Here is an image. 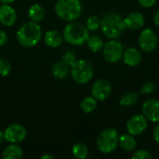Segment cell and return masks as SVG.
<instances>
[{
	"instance_id": "6da1fadb",
	"label": "cell",
	"mask_w": 159,
	"mask_h": 159,
	"mask_svg": "<svg viewBox=\"0 0 159 159\" xmlns=\"http://www.w3.org/2000/svg\"><path fill=\"white\" fill-rule=\"evenodd\" d=\"M100 28L103 35L109 39L120 37L127 29L124 18L119 13L114 11L108 12L102 16Z\"/></svg>"
},
{
	"instance_id": "7a4b0ae2",
	"label": "cell",
	"mask_w": 159,
	"mask_h": 159,
	"mask_svg": "<svg viewBox=\"0 0 159 159\" xmlns=\"http://www.w3.org/2000/svg\"><path fill=\"white\" fill-rule=\"evenodd\" d=\"M17 40L23 48L36 46L42 37V29L35 21H28L22 24L17 31Z\"/></svg>"
},
{
	"instance_id": "3957f363",
	"label": "cell",
	"mask_w": 159,
	"mask_h": 159,
	"mask_svg": "<svg viewBox=\"0 0 159 159\" xmlns=\"http://www.w3.org/2000/svg\"><path fill=\"white\" fill-rule=\"evenodd\" d=\"M57 16L65 21L76 20L82 13V4L80 0H58L55 4Z\"/></svg>"
},
{
	"instance_id": "277c9868",
	"label": "cell",
	"mask_w": 159,
	"mask_h": 159,
	"mask_svg": "<svg viewBox=\"0 0 159 159\" xmlns=\"http://www.w3.org/2000/svg\"><path fill=\"white\" fill-rule=\"evenodd\" d=\"M63 39L73 46H81L85 44L89 36V30L82 23L70 21L65 25L62 32Z\"/></svg>"
},
{
	"instance_id": "5b68a950",
	"label": "cell",
	"mask_w": 159,
	"mask_h": 159,
	"mask_svg": "<svg viewBox=\"0 0 159 159\" xmlns=\"http://www.w3.org/2000/svg\"><path fill=\"white\" fill-rule=\"evenodd\" d=\"M118 139L119 135L116 129L113 128L104 129L99 133L97 137V148L102 154H112L118 146Z\"/></svg>"
},
{
	"instance_id": "8992f818",
	"label": "cell",
	"mask_w": 159,
	"mask_h": 159,
	"mask_svg": "<svg viewBox=\"0 0 159 159\" xmlns=\"http://www.w3.org/2000/svg\"><path fill=\"white\" fill-rule=\"evenodd\" d=\"M70 73L75 83L85 85L92 79L94 70L89 61L86 60H76L70 67Z\"/></svg>"
},
{
	"instance_id": "52a82bcc",
	"label": "cell",
	"mask_w": 159,
	"mask_h": 159,
	"mask_svg": "<svg viewBox=\"0 0 159 159\" xmlns=\"http://www.w3.org/2000/svg\"><path fill=\"white\" fill-rule=\"evenodd\" d=\"M102 56L104 60L110 63L118 62L124 53V47L123 44L116 39H111L107 41L102 48Z\"/></svg>"
},
{
	"instance_id": "ba28073f",
	"label": "cell",
	"mask_w": 159,
	"mask_h": 159,
	"mask_svg": "<svg viewBox=\"0 0 159 159\" xmlns=\"http://www.w3.org/2000/svg\"><path fill=\"white\" fill-rule=\"evenodd\" d=\"M138 43L142 50L149 53L157 48L158 45V38L156 32L153 29L145 28L140 33Z\"/></svg>"
},
{
	"instance_id": "9c48e42d",
	"label": "cell",
	"mask_w": 159,
	"mask_h": 159,
	"mask_svg": "<svg viewBox=\"0 0 159 159\" xmlns=\"http://www.w3.org/2000/svg\"><path fill=\"white\" fill-rule=\"evenodd\" d=\"M26 136L27 130L20 124H11L4 131L5 141L9 143H20L25 140Z\"/></svg>"
},
{
	"instance_id": "30bf717a",
	"label": "cell",
	"mask_w": 159,
	"mask_h": 159,
	"mask_svg": "<svg viewBox=\"0 0 159 159\" xmlns=\"http://www.w3.org/2000/svg\"><path fill=\"white\" fill-rule=\"evenodd\" d=\"M148 126V120L142 115L132 116L126 124V129L129 134L132 136H139L143 134Z\"/></svg>"
},
{
	"instance_id": "8fae6325",
	"label": "cell",
	"mask_w": 159,
	"mask_h": 159,
	"mask_svg": "<svg viewBox=\"0 0 159 159\" xmlns=\"http://www.w3.org/2000/svg\"><path fill=\"white\" fill-rule=\"evenodd\" d=\"M112 90L113 88L111 83L107 79L102 78V79H98L92 85L91 94L97 101L103 102L111 95Z\"/></svg>"
},
{
	"instance_id": "7c38bea8",
	"label": "cell",
	"mask_w": 159,
	"mask_h": 159,
	"mask_svg": "<svg viewBox=\"0 0 159 159\" xmlns=\"http://www.w3.org/2000/svg\"><path fill=\"white\" fill-rule=\"evenodd\" d=\"M142 112L148 121L153 123H159V100H146L142 105Z\"/></svg>"
},
{
	"instance_id": "4fadbf2b",
	"label": "cell",
	"mask_w": 159,
	"mask_h": 159,
	"mask_svg": "<svg viewBox=\"0 0 159 159\" xmlns=\"http://www.w3.org/2000/svg\"><path fill=\"white\" fill-rule=\"evenodd\" d=\"M17 20L16 10L7 4H2L0 6V23L4 26L10 27L14 25Z\"/></svg>"
},
{
	"instance_id": "5bb4252c",
	"label": "cell",
	"mask_w": 159,
	"mask_h": 159,
	"mask_svg": "<svg viewBox=\"0 0 159 159\" xmlns=\"http://www.w3.org/2000/svg\"><path fill=\"white\" fill-rule=\"evenodd\" d=\"M126 27L129 30H139L141 29L144 23H145V19L144 16L138 11H134L129 13L127 17L124 18Z\"/></svg>"
},
{
	"instance_id": "9a60e30c",
	"label": "cell",
	"mask_w": 159,
	"mask_h": 159,
	"mask_svg": "<svg viewBox=\"0 0 159 159\" xmlns=\"http://www.w3.org/2000/svg\"><path fill=\"white\" fill-rule=\"evenodd\" d=\"M125 64L130 67H136L142 62V54L135 48H129L124 50L122 57Z\"/></svg>"
},
{
	"instance_id": "2e32d148",
	"label": "cell",
	"mask_w": 159,
	"mask_h": 159,
	"mask_svg": "<svg viewBox=\"0 0 159 159\" xmlns=\"http://www.w3.org/2000/svg\"><path fill=\"white\" fill-rule=\"evenodd\" d=\"M44 41L45 44L52 48H59L64 41L63 35L61 32L58 30H49L45 33L44 36Z\"/></svg>"
},
{
	"instance_id": "e0dca14e",
	"label": "cell",
	"mask_w": 159,
	"mask_h": 159,
	"mask_svg": "<svg viewBox=\"0 0 159 159\" xmlns=\"http://www.w3.org/2000/svg\"><path fill=\"white\" fill-rule=\"evenodd\" d=\"M118 146L125 152H133L137 147V141L135 136L130 134H122L119 135Z\"/></svg>"
},
{
	"instance_id": "ac0fdd59",
	"label": "cell",
	"mask_w": 159,
	"mask_h": 159,
	"mask_svg": "<svg viewBox=\"0 0 159 159\" xmlns=\"http://www.w3.org/2000/svg\"><path fill=\"white\" fill-rule=\"evenodd\" d=\"M23 157V151L17 143H10L3 151L4 159H20Z\"/></svg>"
},
{
	"instance_id": "d6986e66",
	"label": "cell",
	"mask_w": 159,
	"mask_h": 159,
	"mask_svg": "<svg viewBox=\"0 0 159 159\" xmlns=\"http://www.w3.org/2000/svg\"><path fill=\"white\" fill-rule=\"evenodd\" d=\"M70 73V66L65 64L62 61H56L52 66V75L57 79H64Z\"/></svg>"
},
{
	"instance_id": "ffe728a7",
	"label": "cell",
	"mask_w": 159,
	"mask_h": 159,
	"mask_svg": "<svg viewBox=\"0 0 159 159\" xmlns=\"http://www.w3.org/2000/svg\"><path fill=\"white\" fill-rule=\"evenodd\" d=\"M28 16L31 20L38 22L41 21L45 17V9L39 4H34L29 7Z\"/></svg>"
},
{
	"instance_id": "44dd1931",
	"label": "cell",
	"mask_w": 159,
	"mask_h": 159,
	"mask_svg": "<svg viewBox=\"0 0 159 159\" xmlns=\"http://www.w3.org/2000/svg\"><path fill=\"white\" fill-rule=\"evenodd\" d=\"M86 43H87L89 49L91 50L92 52H98V51L102 50L103 48V45H104L102 38L97 34H93V35L89 36Z\"/></svg>"
},
{
	"instance_id": "7402d4cb",
	"label": "cell",
	"mask_w": 159,
	"mask_h": 159,
	"mask_svg": "<svg viewBox=\"0 0 159 159\" xmlns=\"http://www.w3.org/2000/svg\"><path fill=\"white\" fill-rule=\"evenodd\" d=\"M139 97H140V93H137L135 91H129L121 97L119 101V104L124 107L135 105L139 101Z\"/></svg>"
},
{
	"instance_id": "603a6c76",
	"label": "cell",
	"mask_w": 159,
	"mask_h": 159,
	"mask_svg": "<svg viewBox=\"0 0 159 159\" xmlns=\"http://www.w3.org/2000/svg\"><path fill=\"white\" fill-rule=\"evenodd\" d=\"M72 154L73 156L77 159H86L89 157V147L83 143H75L72 148Z\"/></svg>"
},
{
	"instance_id": "cb8c5ba5",
	"label": "cell",
	"mask_w": 159,
	"mask_h": 159,
	"mask_svg": "<svg viewBox=\"0 0 159 159\" xmlns=\"http://www.w3.org/2000/svg\"><path fill=\"white\" fill-rule=\"evenodd\" d=\"M97 105H98L97 100L93 96H90V97H86L81 102L80 108L84 113L89 114V113H92L93 111H95V109L97 108Z\"/></svg>"
},
{
	"instance_id": "d4e9b609",
	"label": "cell",
	"mask_w": 159,
	"mask_h": 159,
	"mask_svg": "<svg viewBox=\"0 0 159 159\" xmlns=\"http://www.w3.org/2000/svg\"><path fill=\"white\" fill-rule=\"evenodd\" d=\"M100 26H101V20L97 16L93 15L88 18L86 21V27L89 30V32H95L100 28Z\"/></svg>"
},
{
	"instance_id": "484cf974",
	"label": "cell",
	"mask_w": 159,
	"mask_h": 159,
	"mask_svg": "<svg viewBox=\"0 0 159 159\" xmlns=\"http://www.w3.org/2000/svg\"><path fill=\"white\" fill-rule=\"evenodd\" d=\"M10 72H11L10 63L5 59H0V76L5 77L8 75Z\"/></svg>"
},
{
	"instance_id": "4316f807",
	"label": "cell",
	"mask_w": 159,
	"mask_h": 159,
	"mask_svg": "<svg viewBox=\"0 0 159 159\" xmlns=\"http://www.w3.org/2000/svg\"><path fill=\"white\" fill-rule=\"evenodd\" d=\"M131 157L133 159H151L152 155L149 151L145 149H139L133 153Z\"/></svg>"
},
{
	"instance_id": "83f0119b",
	"label": "cell",
	"mask_w": 159,
	"mask_h": 159,
	"mask_svg": "<svg viewBox=\"0 0 159 159\" xmlns=\"http://www.w3.org/2000/svg\"><path fill=\"white\" fill-rule=\"evenodd\" d=\"M155 89H156V85H155L154 82H152V81L145 82V83L143 85L142 89H141L140 95H141V94H145V95L151 94L152 92L155 91Z\"/></svg>"
},
{
	"instance_id": "f1b7e54d",
	"label": "cell",
	"mask_w": 159,
	"mask_h": 159,
	"mask_svg": "<svg viewBox=\"0 0 159 159\" xmlns=\"http://www.w3.org/2000/svg\"><path fill=\"white\" fill-rule=\"evenodd\" d=\"M65 64H67L68 66H72L73 63L76 61V58L75 56V54L71 51H67L63 54L62 56V60H61Z\"/></svg>"
},
{
	"instance_id": "f546056e",
	"label": "cell",
	"mask_w": 159,
	"mask_h": 159,
	"mask_svg": "<svg viewBox=\"0 0 159 159\" xmlns=\"http://www.w3.org/2000/svg\"><path fill=\"white\" fill-rule=\"evenodd\" d=\"M138 2L141 7L144 8H149V7H154L156 3L157 2V0H138Z\"/></svg>"
},
{
	"instance_id": "4dcf8cb0",
	"label": "cell",
	"mask_w": 159,
	"mask_h": 159,
	"mask_svg": "<svg viewBox=\"0 0 159 159\" xmlns=\"http://www.w3.org/2000/svg\"><path fill=\"white\" fill-rule=\"evenodd\" d=\"M7 34L4 31L0 30V47L5 46L7 44Z\"/></svg>"
},
{
	"instance_id": "1f68e13d",
	"label": "cell",
	"mask_w": 159,
	"mask_h": 159,
	"mask_svg": "<svg viewBox=\"0 0 159 159\" xmlns=\"http://www.w3.org/2000/svg\"><path fill=\"white\" fill-rule=\"evenodd\" d=\"M153 135H154V139H155L156 143L159 144V123H157V125L156 126L154 132H153Z\"/></svg>"
},
{
	"instance_id": "d6a6232c",
	"label": "cell",
	"mask_w": 159,
	"mask_h": 159,
	"mask_svg": "<svg viewBox=\"0 0 159 159\" xmlns=\"http://www.w3.org/2000/svg\"><path fill=\"white\" fill-rule=\"evenodd\" d=\"M153 20H154V23H155V25L159 28V8L157 10V11H156V12H155Z\"/></svg>"
},
{
	"instance_id": "836d02e7",
	"label": "cell",
	"mask_w": 159,
	"mask_h": 159,
	"mask_svg": "<svg viewBox=\"0 0 159 159\" xmlns=\"http://www.w3.org/2000/svg\"><path fill=\"white\" fill-rule=\"evenodd\" d=\"M41 159H54V157L52 155H43L41 157Z\"/></svg>"
},
{
	"instance_id": "e575fe53",
	"label": "cell",
	"mask_w": 159,
	"mask_h": 159,
	"mask_svg": "<svg viewBox=\"0 0 159 159\" xmlns=\"http://www.w3.org/2000/svg\"><path fill=\"white\" fill-rule=\"evenodd\" d=\"M15 0H0V3L2 4H7V5H10L11 3H13Z\"/></svg>"
},
{
	"instance_id": "d590c367",
	"label": "cell",
	"mask_w": 159,
	"mask_h": 159,
	"mask_svg": "<svg viewBox=\"0 0 159 159\" xmlns=\"http://www.w3.org/2000/svg\"><path fill=\"white\" fill-rule=\"evenodd\" d=\"M4 141H5V137H4V132L0 130V144H2Z\"/></svg>"
}]
</instances>
